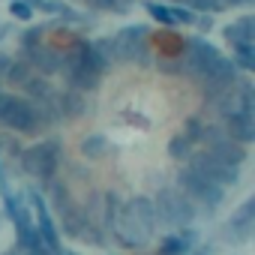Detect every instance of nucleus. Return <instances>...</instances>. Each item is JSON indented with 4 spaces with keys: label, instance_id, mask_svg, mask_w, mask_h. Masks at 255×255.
<instances>
[{
    "label": "nucleus",
    "instance_id": "f8f14e48",
    "mask_svg": "<svg viewBox=\"0 0 255 255\" xmlns=\"http://www.w3.org/2000/svg\"><path fill=\"white\" fill-rule=\"evenodd\" d=\"M225 135L240 141V144H249L255 138V117L252 114H228L225 117Z\"/></svg>",
    "mask_w": 255,
    "mask_h": 255
},
{
    "label": "nucleus",
    "instance_id": "412c9836",
    "mask_svg": "<svg viewBox=\"0 0 255 255\" xmlns=\"http://www.w3.org/2000/svg\"><path fill=\"white\" fill-rule=\"evenodd\" d=\"M36 6H39L42 12H51V15H63V18H75V12H72V6H69V3H63V0H36Z\"/></svg>",
    "mask_w": 255,
    "mask_h": 255
},
{
    "label": "nucleus",
    "instance_id": "1a4fd4ad",
    "mask_svg": "<svg viewBox=\"0 0 255 255\" xmlns=\"http://www.w3.org/2000/svg\"><path fill=\"white\" fill-rule=\"evenodd\" d=\"M30 201H33V210H36V231H39V237L48 243V249L51 252H57L60 249V237H57V225L51 222V216H48V207H45V201L36 195V192H30Z\"/></svg>",
    "mask_w": 255,
    "mask_h": 255
},
{
    "label": "nucleus",
    "instance_id": "a878e982",
    "mask_svg": "<svg viewBox=\"0 0 255 255\" xmlns=\"http://www.w3.org/2000/svg\"><path fill=\"white\" fill-rule=\"evenodd\" d=\"M9 15H15L18 21H27V18H33V6L27 3V0H12V3H9Z\"/></svg>",
    "mask_w": 255,
    "mask_h": 255
},
{
    "label": "nucleus",
    "instance_id": "dca6fc26",
    "mask_svg": "<svg viewBox=\"0 0 255 255\" xmlns=\"http://www.w3.org/2000/svg\"><path fill=\"white\" fill-rule=\"evenodd\" d=\"M192 243H195V228L183 225L180 234H171V237L162 240V252L159 255H186L192 249Z\"/></svg>",
    "mask_w": 255,
    "mask_h": 255
},
{
    "label": "nucleus",
    "instance_id": "7ed1b4c3",
    "mask_svg": "<svg viewBox=\"0 0 255 255\" xmlns=\"http://www.w3.org/2000/svg\"><path fill=\"white\" fill-rule=\"evenodd\" d=\"M147 36L150 30L144 24H129L123 27L111 45H114V60H123V63H147L150 54H147Z\"/></svg>",
    "mask_w": 255,
    "mask_h": 255
},
{
    "label": "nucleus",
    "instance_id": "f257e3e1",
    "mask_svg": "<svg viewBox=\"0 0 255 255\" xmlns=\"http://www.w3.org/2000/svg\"><path fill=\"white\" fill-rule=\"evenodd\" d=\"M180 192H183L192 204H201V210H207V213H213V210L222 204V198H225V189H222V186H216V183L207 180L204 174L192 171L189 165L180 171Z\"/></svg>",
    "mask_w": 255,
    "mask_h": 255
},
{
    "label": "nucleus",
    "instance_id": "f3484780",
    "mask_svg": "<svg viewBox=\"0 0 255 255\" xmlns=\"http://www.w3.org/2000/svg\"><path fill=\"white\" fill-rule=\"evenodd\" d=\"M18 243H21V252H24V255H51L48 243L39 237V231H36V228H30V231L18 234Z\"/></svg>",
    "mask_w": 255,
    "mask_h": 255
},
{
    "label": "nucleus",
    "instance_id": "6ab92c4d",
    "mask_svg": "<svg viewBox=\"0 0 255 255\" xmlns=\"http://www.w3.org/2000/svg\"><path fill=\"white\" fill-rule=\"evenodd\" d=\"M81 153H84L87 159H102V156L108 153V141H105V135H87V138L81 141Z\"/></svg>",
    "mask_w": 255,
    "mask_h": 255
},
{
    "label": "nucleus",
    "instance_id": "b1692460",
    "mask_svg": "<svg viewBox=\"0 0 255 255\" xmlns=\"http://www.w3.org/2000/svg\"><path fill=\"white\" fill-rule=\"evenodd\" d=\"M147 12H150L159 24H168V27H171V24H177V21H174L171 6H165V3H156V0H150V3H147Z\"/></svg>",
    "mask_w": 255,
    "mask_h": 255
},
{
    "label": "nucleus",
    "instance_id": "5701e85b",
    "mask_svg": "<svg viewBox=\"0 0 255 255\" xmlns=\"http://www.w3.org/2000/svg\"><path fill=\"white\" fill-rule=\"evenodd\" d=\"M234 66L255 69V45H237L234 48Z\"/></svg>",
    "mask_w": 255,
    "mask_h": 255
},
{
    "label": "nucleus",
    "instance_id": "393cba45",
    "mask_svg": "<svg viewBox=\"0 0 255 255\" xmlns=\"http://www.w3.org/2000/svg\"><path fill=\"white\" fill-rule=\"evenodd\" d=\"M21 87H24V90H27L33 99H42V96H48V93H51V84H48L45 78H36V75H30V78H27Z\"/></svg>",
    "mask_w": 255,
    "mask_h": 255
},
{
    "label": "nucleus",
    "instance_id": "f03ea898",
    "mask_svg": "<svg viewBox=\"0 0 255 255\" xmlns=\"http://www.w3.org/2000/svg\"><path fill=\"white\" fill-rule=\"evenodd\" d=\"M153 210H156V219H162L174 228H183L195 219V204L180 189H171V186L159 189V195L153 201Z\"/></svg>",
    "mask_w": 255,
    "mask_h": 255
},
{
    "label": "nucleus",
    "instance_id": "0eeeda50",
    "mask_svg": "<svg viewBox=\"0 0 255 255\" xmlns=\"http://www.w3.org/2000/svg\"><path fill=\"white\" fill-rule=\"evenodd\" d=\"M189 159V168L192 171H198V174H204L207 180H213L216 186H234L237 180H240V168L237 165H228V162H222V159H216V156H210V153H189L186 156Z\"/></svg>",
    "mask_w": 255,
    "mask_h": 255
},
{
    "label": "nucleus",
    "instance_id": "4468645a",
    "mask_svg": "<svg viewBox=\"0 0 255 255\" xmlns=\"http://www.w3.org/2000/svg\"><path fill=\"white\" fill-rule=\"evenodd\" d=\"M225 39H228L234 48H237V45H252V42H255V21H252L249 15L237 18L234 24L225 27Z\"/></svg>",
    "mask_w": 255,
    "mask_h": 255
},
{
    "label": "nucleus",
    "instance_id": "cd10ccee",
    "mask_svg": "<svg viewBox=\"0 0 255 255\" xmlns=\"http://www.w3.org/2000/svg\"><path fill=\"white\" fill-rule=\"evenodd\" d=\"M159 69L162 72H183L180 60H174V57H159Z\"/></svg>",
    "mask_w": 255,
    "mask_h": 255
},
{
    "label": "nucleus",
    "instance_id": "7c9ffc66",
    "mask_svg": "<svg viewBox=\"0 0 255 255\" xmlns=\"http://www.w3.org/2000/svg\"><path fill=\"white\" fill-rule=\"evenodd\" d=\"M192 255H213V246H210V243H207V246H198Z\"/></svg>",
    "mask_w": 255,
    "mask_h": 255
},
{
    "label": "nucleus",
    "instance_id": "c85d7f7f",
    "mask_svg": "<svg viewBox=\"0 0 255 255\" xmlns=\"http://www.w3.org/2000/svg\"><path fill=\"white\" fill-rule=\"evenodd\" d=\"M195 24H198L201 30H210V27H213V18H210V15H207V18H198V15H195Z\"/></svg>",
    "mask_w": 255,
    "mask_h": 255
},
{
    "label": "nucleus",
    "instance_id": "9d476101",
    "mask_svg": "<svg viewBox=\"0 0 255 255\" xmlns=\"http://www.w3.org/2000/svg\"><path fill=\"white\" fill-rule=\"evenodd\" d=\"M60 54L54 51V48H48V45H33V48H27V63H30V69H39L42 75H54V72H60Z\"/></svg>",
    "mask_w": 255,
    "mask_h": 255
},
{
    "label": "nucleus",
    "instance_id": "72a5a7b5",
    "mask_svg": "<svg viewBox=\"0 0 255 255\" xmlns=\"http://www.w3.org/2000/svg\"><path fill=\"white\" fill-rule=\"evenodd\" d=\"M63 255H75V252H63Z\"/></svg>",
    "mask_w": 255,
    "mask_h": 255
},
{
    "label": "nucleus",
    "instance_id": "4be33fe9",
    "mask_svg": "<svg viewBox=\"0 0 255 255\" xmlns=\"http://www.w3.org/2000/svg\"><path fill=\"white\" fill-rule=\"evenodd\" d=\"M168 153H171V159H186V156L192 153V141L180 132V135H174V138L168 141Z\"/></svg>",
    "mask_w": 255,
    "mask_h": 255
},
{
    "label": "nucleus",
    "instance_id": "2eb2a0df",
    "mask_svg": "<svg viewBox=\"0 0 255 255\" xmlns=\"http://www.w3.org/2000/svg\"><path fill=\"white\" fill-rule=\"evenodd\" d=\"M6 213H9V219H12V225H15L18 234H24V231L33 228V222H30V207H27L18 195H6Z\"/></svg>",
    "mask_w": 255,
    "mask_h": 255
},
{
    "label": "nucleus",
    "instance_id": "9b49d317",
    "mask_svg": "<svg viewBox=\"0 0 255 255\" xmlns=\"http://www.w3.org/2000/svg\"><path fill=\"white\" fill-rule=\"evenodd\" d=\"M54 99H57V117L63 120H75V117H81L84 111H87V99H84V93L81 90H63V93H54Z\"/></svg>",
    "mask_w": 255,
    "mask_h": 255
},
{
    "label": "nucleus",
    "instance_id": "39448f33",
    "mask_svg": "<svg viewBox=\"0 0 255 255\" xmlns=\"http://www.w3.org/2000/svg\"><path fill=\"white\" fill-rule=\"evenodd\" d=\"M57 162H60V144L57 141H39L30 150H24V156H21L24 171L36 180H48L54 174Z\"/></svg>",
    "mask_w": 255,
    "mask_h": 255
},
{
    "label": "nucleus",
    "instance_id": "a211bd4d",
    "mask_svg": "<svg viewBox=\"0 0 255 255\" xmlns=\"http://www.w3.org/2000/svg\"><path fill=\"white\" fill-rule=\"evenodd\" d=\"M30 75H33V72H30V63H27V60H9V66H6V75H3V78H6L9 84L21 87V84H24Z\"/></svg>",
    "mask_w": 255,
    "mask_h": 255
},
{
    "label": "nucleus",
    "instance_id": "ddd939ff",
    "mask_svg": "<svg viewBox=\"0 0 255 255\" xmlns=\"http://www.w3.org/2000/svg\"><path fill=\"white\" fill-rule=\"evenodd\" d=\"M126 210L135 216V222H138L141 228H147V231L153 234V228H156V210H153V201H150V198L138 195V198H132V201H126Z\"/></svg>",
    "mask_w": 255,
    "mask_h": 255
},
{
    "label": "nucleus",
    "instance_id": "20e7f679",
    "mask_svg": "<svg viewBox=\"0 0 255 255\" xmlns=\"http://www.w3.org/2000/svg\"><path fill=\"white\" fill-rule=\"evenodd\" d=\"M0 123L12 126V129H18V132H36L39 129L30 99L6 96V93H0Z\"/></svg>",
    "mask_w": 255,
    "mask_h": 255
},
{
    "label": "nucleus",
    "instance_id": "423d86ee",
    "mask_svg": "<svg viewBox=\"0 0 255 255\" xmlns=\"http://www.w3.org/2000/svg\"><path fill=\"white\" fill-rule=\"evenodd\" d=\"M183 57H180V66H183V72H189L192 78H198V75H204L219 57H222V51L216 48V45H210L207 39H189V42H183V51H180Z\"/></svg>",
    "mask_w": 255,
    "mask_h": 255
},
{
    "label": "nucleus",
    "instance_id": "6e6552de",
    "mask_svg": "<svg viewBox=\"0 0 255 255\" xmlns=\"http://www.w3.org/2000/svg\"><path fill=\"white\" fill-rule=\"evenodd\" d=\"M228 240L231 243H246L249 237H252V231H255V201L249 198V201H243L234 213H231V219H228Z\"/></svg>",
    "mask_w": 255,
    "mask_h": 255
},
{
    "label": "nucleus",
    "instance_id": "2f4dec72",
    "mask_svg": "<svg viewBox=\"0 0 255 255\" xmlns=\"http://www.w3.org/2000/svg\"><path fill=\"white\" fill-rule=\"evenodd\" d=\"M6 66H9V57L0 54V75H6Z\"/></svg>",
    "mask_w": 255,
    "mask_h": 255
},
{
    "label": "nucleus",
    "instance_id": "473e14b6",
    "mask_svg": "<svg viewBox=\"0 0 255 255\" xmlns=\"http://www.w3.org/2000/svg\"><path fill=\"white\" fill-rule=\"evenodd\" d=\"M6 30H9V27H6L3 21H0V39H3V36H6Z\"/></svg>",
    "mask_w": 255,
    "mask_h": 255
},
{
    "label": "nucleus",
    "instance_id": "aec40b11",
    "mask_svg": "<svg viewBox=\"0 0 255 255\" xmlns=\"http://www.w3.org/2000/svg\"><path fill=\"white\" fill-rule=\"evenodd\" d=\"M90 54L96 57V63H99L102 69H108V63H114V45H111V39H96V42H90Z\"/></svg>",
    "mask_w": 255,
    "mask_h": 255
},
{
    "label": "nucleus",
    "instance_id": "c756f323",
    "mask_svg": "<svg viewBox=\"0 0 255 255\" xmlns=\"http://www.w3.org/2000/svg\"><path fill=\"white\" fill-rule=\"evenodd\" d=\"M252 0H222V6H249Z\"/></svg>",
    "mask_w": 255,
    "mask_h": 255
},
{
    "label": "nucleus",
    "instance_id": "bb28decb",
    "mask_svg": "<svg viewBox=\"0 0 255 255\" xmlns=\"http://www.w3.org/2000/svg\"><path fill=\"white\" fill-rule=\"evenodd\" d=\"M42 33H45L42 27H30V30H27L24 36H21V42H24V51H27V48H33V45H39V39H42Z\"/></svg>",
    "mask_w": 255,
    "mask_h": 255
}]
</instances>
